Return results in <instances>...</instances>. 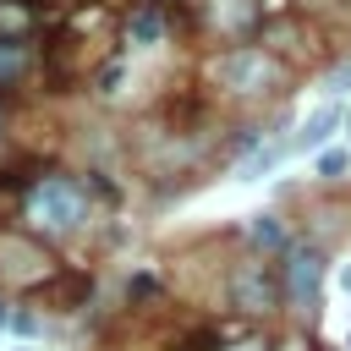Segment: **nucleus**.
<instances>
[{"label": "nucleus", "mask_w": 351, "mask_h": 351, "mask_svg": "<svg viewBox=\"0 0 351 351\" xmlns=\"http://www.w3.org/2000/svg\"><path fill=\"white\" fill-rule=\"evenodd\" d=\"M22 214H27V225H33V230L60 236V230H77V225L88 219V192H82L71 176H44V181L27 192Z\"/></svg>", "instance_id": "1"}, {"label": "nucleus", "mask_w": 351, "mask_h": 351, "mask_svg": "<svg viewBox=\"0 0 351 351\" xmlns=\"http://www.w3.org/2000/svg\"><path fill=\"white\" fill-rule=\"evenodd\" d=\"M214 82H225L241 99H252V93H274L285 82V66L269 49H230V55L214 60Z\"/></svg>", "instance_id": "2"}, {"label": "nucleus", "mask_w": 351, "mask_h": 351, "mask_svg": "<svg viewBox=\"0 0 351 351\" xmlns=\"http://www.w3.org/2000/svg\"><path fill=\"white\" fill-rule=\"evenodd\" d=\"M324 291V252L318 247H291L285 252V296L291 307H313Z\"/></svg>", "instance_id": "3"}, {"label": "nucleus", "mask_w": 351, "mask_h": 351, "mask_svg": "<svg viewBox=\"0 0 351 351\" xmlns=\"http://www.w3.org/2000/svg\"><path fill=\"white\" fill-rule=\"evenodd\" d=\"M230 302H236L241 313H269V307H274V280L263 274V263L236 269V280H230Z\"/></svg>", "instance_id": "4"}, {"label": "nucleus", "mask_w": 351, "mask_h": 351, "mask_svg": "<svg viewBox=\"0 0 351 351\" xmlns=\"http://www.w3.org/2000/svg\"><path fill=\"white\" fill-rule=\"evenodd\" d=\"M335 126H340V110H335V104H324V110H313V115H307V126L291 137V148H302V154H307V148H324Z\"/></svg>", "instance_id": "5"}, {"label": "nucleus", "mask_w": 351, "mask_h": 351, "mask_svg": "<svg viewBox=\"0 0 351 351\" xmlns=\"http://www.w3.org/2000/svg\"><path fill=\"white\" fill-rule=\"evenodd\" d=\"M159 33H165V16H159L154 5H137V11H132V22H126V38L148 49V44H159Z\"/></svg>", "instance_id": "6"}, {"label": "nucleus", "mask_w": 351, "mask_h": 351, "mask_svg": "<svg viewBox=\"0 0 351 351\" xmlns=\"http://www.w3.org/2000/svg\"><path fill=\"white\" fill-rule=\"evenodd\" d=\"M285 154H296V148H291V143H269V148H258V154H252V159L236 170V181H258V176H263V170H274Z\"/></svg>", "instance_id": "7"}, {"label": "nucleus", "mask_w": 351, "mask_h": 351, "mask_svg": "<svg viewBox=\"0 0 351 351\" xmlns=\"http://www.w3.org/2000/svg\"><path fill=\"white\" fill-rule=\"evenodd\" d=\"M247 236H252V247H263V252H280V247H285V230H280L274 214H252Z\"/></svg>", "instance_id": "8"}, {"label": "nucleus", "mask_w": 351, "mask_h": 351, "mask_svg": "<svg viewBox=\"0 0 351 351\" xmlns=\"http://www.w3.org/2000/svg\"><path fill=\"white\" fill-rule=\"evenodd\" d=\"M27 33V11L16 0H0V38H22Z\"/></svg>", "instance_id": "9"}, {"label": "nucleus", "mask_w": 351, "mask_h": 351, "mask_svg": "<svg viewBox=\"0 0 351 351\" xmlns=\"http://www.w3.org/2000/svg\"><path fill=\"white\" fill-rule=\"evenodd\" d=\"M22 77V44L16 38H0V88Z\"/></svg>", "instance_id": "10"}, {"label": "nucleus", "mask_w": 351, "mask_h": 351, "mask_svg": "<svg viewBox=\"0 0 351 351\" xmlns=\"http://www.w3.org/2000/svg\"><path fill=\"white\" fill-rule=\"evenodd\" d=\"M346 165H351V154H340V148H329V154L318 159V176H340Z\"/></svg>", "instance_id": "11"}, {"label": "nucleus", "mask_w": 351, "mask_h": 351, "mask_svg": "<svg viewBox=\"0 0 351 351\" xmlns=\"http://www.w3.org/2000/svg\"><path fill=\"white\" fill-rule=\"evenodd\" d=\"M346 88H351V66H340V71L329 77V93H346Z\"/></svg>", "instance_id": "12"}, {"label": "nucleus", "mask_w": 351, "mask_h": 351, "mask_svg": "<svg viewBox=\"0 0 351 351\" xmlns=\"http://www.w3.org/2000/svg\"><path fill=\"white\" fill-rule=\"evenodd\" d=\"M340 285H346V296H351V263H346V269H340Z\"/></svg>", "instance_id": "13"}, {"label": "nucleus", "mask_w": 351, "mask_h": 351, "mask_svg": "<svg viewBox=\"0 0 351 351\" xmlns=\"http://www.w3.org/2000/svg\"><path fill=\"white\" fill-rule=\"evenodd\" d=\"M5 318H11V313H5V302H0V324H5Z\"/></svg>", "instance_id": "14"}, {"label": "nucleus", "mask_w": 351, "mask_h": 351, "mask_svg": "<svg viewBox=\"0 0 351 351\" xmlns=\"http://www.w3.org/2000/svg\"><path fill=\"white\" fill-rule=\"evenodd\" d=\"M346 126H351V115H346Z\"/></svg>", "instance_id": "15"}]
</instances>
